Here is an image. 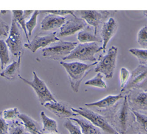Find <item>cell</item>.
I'll return each instance as SVG.
<instances>
[{
	"mask_svg": "<svg viewBox=\"0 0 147 134\" xmlns=\"http://www.w3.org/2000/svg\"><path fill=\"white\" fill-rule=\"evenodd\" d=\"M96 63L97 62L92 64H86L79 62H60L68 74L71 87L75 93L78 92L82 81Z\"/></svg>",
	"mask_w": 147,
	"mask_h": 134,
	"instance_id": "1",
	"label": "cell"
},
{
	"mask_svg": "<svg viewBox=\"0 0 147 134\" xmlns=\"http://www.w3.org/2000/svg\"><path fill=\"white\" fill-rule=\"evenodd\" d=\"M71 110L76 115H80L106 133L119 134V133L109 123L106 118L99 113L84 107H80L78 108H71Z\"/></svg>",
	"mask_w": 147,
	"mask_h": 134,
	"instance_id": "2",
	"label": "cell"
},
{
	"mask_svg": "<svg viewBox=\"0 0 147 134\" xmlns=\"http://www.w3.org/2000/svg\"><path fill=\"white\" fill-rule=\"evenodd\" d=\"M132 114L127 95H125L123 101L115 110L112 116L115 129L119 134H126L129 125L130 117Z\"/></svg>",
	"mask_w": 147,
	"mask_h": 134,
	"instance_id": "3",
	"label": "cell"
},
{
	"mask_svg": "<svg viewBox=\"0 0 147 134\" xmlns=\"http://www.w3.org/2000/svg\"><path fill=\"white\" fill-rule=\"evenodd\" d=\"M103 50L102 47H100L96 43H80L72 50L70 54L63 60L76 59L82 61H96L95 54Z\"/></svg>",
	"mask_w": 147,
	"mask_h": 134,
	"instance_id": "4",
	"label": "cell"
},
{
	"mask_svg": "<svg viewBox=\"0 0 147 134\" xmlns=\"http://www.w3.org/2000/svg\"><path fill=\"white\" fill-rule=\"evenodd\" d=\"M33 79L32 81H29L22 77L20 75L18 77L24 82L33 88L41 105H44L47 102H57L56 99L47 87L46 83L38 76L34 71H33Z\"/></svg>",
	"mask_w": 147,
	"mask_h": 134,
	"instance_id": "5",
	"label": "cell"
},
{
	"mask_svg": "<svg viewBox=\"0 0 147 134\" xmlns=\"http://www.w3.org/2000/svg\"><path fill=\"white\" fill-rule=\"evenodd\" d=\"M117 53V47H111L107 53L99 58L94 68L95 72L103 74L106 78H111L116 67Z\"/></svg>",
	"mask_w": 147,
	"mask_h": 134,
	"instance_id": "6",
	"label": "cell"
},
{
	"mask_svg": "<svg viewBox=\"0 0 147 134\" xmlns=\"http://www.w3.org/2000/svg\"><path fill=\"white\" fill-rule=\"evenodd\" d=\"M132 89L147 91V65L140 64L131 71L129 79L121 89V92H129Z\"/></svg>",
	"mask_w": 147,
	"mask_h": 134,
	"instance_id": "7",
	"label": "cell"
},
{
	"mask_svg": "<svg viewBox=\"0 0 147 134\" xmlns=\"http://www.w3.org/2000/svg\"><path fill=\"white\" fill-rule=\"evenodd\" d=\"M77 44L76 42L59 40L54 45L44 48L42 50V56L48 59L63 60L70 54Z\"/></svg>",
	"mask_w": 147,
	"mask_h": 134,
	"instance_id": "8",
	"label": "cell"
},
{
	"mask_svg": "<svg viewBox=\"0 0 147 134\" xmlns=\"http://www.w3.org/2000/svg\"><path fill=\"white\" fill-rule=\"evenodd\" d=\"M6 43L13 56H19L23 54L24 48L22 35L17 23L13 18Z\"/></svg>",
	"mask_w": 147,
	"mask_h": 134,
	"instance_id": "9",
	"label": "cell"
},
{
	"mask_svg": "<svg viewBox=\"0 0 147 134\" xmlns=\"http://www.w3.org/2000/svg\"><path fill=\"white\" fill-rule=\"evenodd\" d=\"M78 12L79 13L81 18L94 28V33L96 35L99 25L104 22L110 14V12L107 10H80Z\"/></svg>",
	"mask_w": 147,
	"mask_h": 134,
	"instance_id": "10",
	"label": "cell"
},
{
	"mask_svg": "<svg viewBox=\"0 0 147 134\" xmlns=\"http://www.w3.org/2000/svg\"><path fill=\"white\" fill-rule=\"evenodd\" d=\"M127 95V101L130 109L147 110V91L141 89H132Z\"/></svg>",
	"mask_w": 147,
	"mask_h": 134,
	"instance_id": "11",
	"label": "cell"
},
{
	"mask_svg": "<svg viewBox=\"0 0 147 134\" xmlns=\"http://www.w3.org/2000/svg\"><path fill=\"white\" fill-rule=\"evenodd\" d=\"M59 40V39L56 36V32H53L43 36L36 35L31 41L28 43H25L24 45L31 52L34 53L39 48H44L47 45L52 43H56Z\"/></svg>",
	"mask_w": 147,
	"mask_h": 134,
	"instance_id": "12",
	"label": "cell"
},
{
	"mask_svg": "<svg viewBox=\"0 0 147 134\" xmlns=\"http://www.w3.org/2000/svg\"><path fill=\"white\" fill-rule=\"evenodd\" d=\"M87 25V24L83 19L74 17L73 18L65 21L60 27L58 36L64 37L72 35L78 31L83 30Z\"/></svg>",
	"mask_w": 147,
	"mask_h": 134,
	"instance_id": "13",
	"label": "cell"
},
{
	"mask_svg": "<svg viewBox=\"0 0 147 134\" xmlns=\"http://www.w3.org/2000/svg\"><path fill=\"white\" fill-rule=\"evenodd\" d=\"M117 28V23L113 17H110L107 21L103 22L100 32L103 52H105L107 44L115 34Z\"/></svg>",
	"mask_w": 147,
	"mask_h": 134,
	"instance_id": "14",
	"label": "cell"
},
{
	"mask_svg": "<svg viewBox=\"0 0 147 134\" xmlns=\"http://www.w3.org/2000/svg\"><path fill=\"white\" fill-rule=\"evenodd\" d=\"M44 107L59 118H68L76 114L68 105L61 102H49L44 105Z\"/></svg>",
	"mask_w": 147,
	"mask_h": 134,
	"instance_id": "15",
	"label": "cell"
},
{
	"mask_svg": "<svg viewBox=\"0 0 147 134\" xmlns=\"http://www.w3.org/2000/svg\"><path fill=\"white\" fill-rule=\"evenodd\" d=\"M65 22V17L52 14H48L41 22V29L48 31L53 30L60 27Z\"/></svg>",
	"mask_w": 147,
	"mask_h": 134,
	"instance_id": "16",
	"label": "cell"
},
{
	"mask_svg": "<svg viewBox=\"0 0 147 134\" xmlns=\"http://www.w3.org/2000/svg\"><path fill=\"white\" fill-rule=\"evenodd\" d=\"M122 94L117 95H109L106 97L96 102L87 103L85 105L87 107H95L99 109H108L113 106L119 99H122Z\"/></svg>",
	"mask_w": 147,
	"mask_h": 134,
	"instance_id": "17",
	"label": "cell"
},
{
	"mask_svg": "<svg viewBox=\"0 0 147 134\" xmlns=\"http://www.w3.org/2000/svg\"><path fill=\"white\" fill-rule=\"evenodd\" d=\"M21 58V56H19L17 61H13L11 63L8 65L0 73L1 76L10 81L16 79L20 75Z\"/></svg>",
	"mask_w": 147,
	"mask_h": 134,
	"instance_id": "18",
	"label": "cell"
},
{
	"mask_svg": "<svg viewBox=\"0 0 147 134\" xmlns=\"http://www.w3.org/2000/svg\"><path fill=\"white\" fill-rule=\"evenodd\" d=\"M18 118L22 121L26 132L31 134H38V133L41 132L38 122L29 116L25 113H20Z\"/></svg>",
	"mask_w": 147,
	"mask_h": 134,
	"instance_id": "19",
	"label": "cell"
},
{
	"mask_svg": "<svg viewBox=\"0 0 147 134\" xmlns=\"http://www.w3.org/2000/svg\"><path fill=\"white\" fill-rule=\"evenodd\" d=\"M69 119L79 125L83 134H102L99 128L86 118H70Z\"/></svg>",
	"mask_w": 147,
	"mask_h": 134,
	"instance_id": "20",
	"label": "cell"
},
{
	"mask_svg": "<svg viewBox=\"0 0 147 134\" xmlns=\"http://www.w3.org/2000/svg\"><path fill=\"white\" fill-rule=\"evenodd\" d=\"M40 117L42 124V132H48L51 133H57V123L56 120L47 116L44 111L40 112Z\"/></svg>",
	"mask_w": 147,
	"mask_h": 134,
	"instance_id": "21",
	"label": "cell"
},
{
	"mask_svg": "<svg viewBox=\"0 0 147 134\" xmlns=\"http://www.w3.org/2000/svg\"><path fill=\"white\" fill-rule=\"evenodd\" d=\"M77 39L81 43L102 42L101 38L97 37L94 33L86 29H83L79 32L77 36Z\"/></svg>",
	"mask_w": 147,
	"mask_h": 134,
	"instance_id": "22",
	"label": "cell"
},
{
	"mask_svg": "<svg viewBox=\"0 0 147 134\" xmlns=\"http://www.w3.org/2000/svg\"><path fill=\"white\" fill-rule=\"evenodd\" d=\"M134 116V120L142 134H147V115L131 110Z\"/></svg>",
	"mask_w": 147,
	"mask_h": 134,
	"instance_id": "23",
	"label": "cell"
},
{
	"mask_svg": "<svg viewBox=\"0 0 147 134\" xmlns=\"http://www.w3.org/2000/svg\"><path fill=\"white\" fill-rule=\"evenodd\" d=\"M10 60L9 48L6 42L0 39V62L1 70H3L4 67L9 63Z\"/></svg>",
	"mask_w": 147,
	"mask_h": 134,
	"instance_id": "24",
	"label": "cell"
},
{
	"mask_svg": "<svg viewBox=\"0 0 147 134\" xmlns=\"http://www.w3.org/2000/svg\"><path fill=\"white\" fill-rule=\"evenodd\" d=\"M103 76L100 72H97L96 75L92 78L87 80L85 82V85L87 86L96 87L98 88L106 89L107 85L103 79Z\"/></svg>",
	"mask_w": 147,
	"mask_h": 134,
	"instance_id": "25",
	"label": "cell"
},
{
	"mask_svg": "<svg viewBox=\"0 0 147 134\" xmlns=\"http://www.w3.org/2000/svg\"><path fill=\"white\" fill-rule=\"evenodd\" d=\"M12 14H13V18L16 21L17 23L19 24L21 26V28L22 29V30H24L25 35L26 36V39L29 42H30L29 40V36H28V33L26 28V22H25V20L23 16V11L22 10H12Z\"/></svg>",
	"mask_w": 147,
	"mask_h": 134,
	"instance_id": "26",
	"label": "cell"
},
{
	"mask_svg": "<svg viewBox=\"0 0 147 134\" xmlns=\"http://www.w3.org/2000/svg\"><path fill=\"white\" fill-rule=\"evenodd\" d=\"M129 52L137 58L140 64H147V49L130 48Z\"/></svg>",
	"mask_w": 147,
	"mask_h": 134,
	"instance_id": "27",
	"label": "cell"
},
{
	"mask_svg": "<svg viewBox=\"0 0 147 134\" xmlns=\"http://www.w3.org/2000/svg\"><path fill=\"white\" fill-rule=\"evenodd\" d=\"M40 13L39 10H34L28 21L26 22V28L28 33V36H30L33 29L37 25V16Z\"/></svg>",
	"mask_w": 147,
	"mask_h": 134,
	"instance_id": "28",
	"label": "cell"
},
{
	"mask_svg": "<svg viewBox=\"0 0 147 134\" xmlns=\"http://www.w3.org/2000/svg\"><path fill=\"white\" fill-rule=\"evenodd\" d=\"M2 117L5 120H14L18 117L20 112L17 108H9L4 110L2 113Z\"/></svg>",
	"mask_w": 147,
	"mask_h": 134,
	"instance_id": "29",
	"label": "cell"
},
{
	"mask_svg": "<svg viewBox=\"0 0 147 134\" xmlns=\"http://www.w3.org/2000/svg\"><path fill=\"white\" fill-rule=\"evenodd\" d=\"M138 43L142 47H147V26L142 27L138 32L137 36Z\"/></svg>",
	"mask_w": 147,
	"mask_h": 134,
	"instance_id": "30",
	"label": "cell"
},
{
	"mask_svg": "<svg viewBox=\"0 0 147 134\" xmlns=\"http://www.w3.org/2000/svg\"><path fill=\"white\" fill-rule=\"evenodd\" d=\"M64 127L69 134H83L79 125L74 123L70 119H68L64 122Z\"/></svg>",
	"mask_w": 147,
	"mask_h": 134,
	"instance_id": "31",
	"label": "cell"
},
{
	"mask_svg": "<svg viewBox=\"0 0 147 134\" xmlns=\"http://www.w3.org/2000/svg\"><path fill=\"white\" fill-rule=\"evenodd\" d=\"M7 134H26V131L23 124L18 121H13L12 125L9 127Z\"/></svg>",
	"mask_w": 147,
	"mask_h": 134,
	"instance_id": "32",
	"label": "cell"
},
{
	"mask_svg": "<svg viewBox=\"0 0 147 134\" xmlns=\"http://www.w3.org/2000/svg\"><path fill=\"white\" fill-rule=\"evenodd\" d=\"M130 76V71L125 67H122L119 71L120 85L122 89L125 86Z\"/></svg>",
	"mask_w": 147,
	"mask_h": 134,
	"instance_id": "33",
	"label": "cell"
},
{
	"mask_svg": "<svg viewBox=\"0 0 147 134\" xmlns=\"http://www.w3.org/2000/svg\"><path fill=\"white\" fill-rule=\"evenodd\" d=\"M42 13H48V14H52L59 16H63L67 14H71L74 17H76L74 13V10H42L40 11Z\"/></svg>",
	"mask_w": 147,
	"mask_h": 134,
	"instance_id": "34",
	"label": "cell"
},
{
	"mask_svg": "<svg viewBox=\"0 0 147 134\" xmlns=\"http://www.w3.org/2000/svg\"><path fill=\"white\" fill-rule=\"evenodd\" d=\"M9 33V26L0 17V36L6 37Z\"/></svg>",
	"mask_w": 147,
	"mask_h": 134,
	"instance_id": "35",
	"label": "cell"
},
{
	"mask_svg": "<svg viewBox=\"0 0 147 134\" xmlns=\"http://www.w3.org/2000/svg\"><path fill=\"white\" fill-rule=\"evenodd\" d=\"M9 129V124L2 118L0 113V134H7Z\"/></svg>",
	"mask_w": 147,
	"mask_h": 134,
	"instance_id": "36",
	"label": "cell"
},
{
	"mask_svg": "<svg viewBox=\"0 0 147 134\" xmlns=\"http://www.w3.org/2000/svg\"><path fill=\"white\" fill-rule=\"evenodd\" d=\"M33 10H24L23 11V16L25 20L26 18H28L31 17L32 14L33 13Z\"/></svg>",
	"mask_w": 147,
	"mask_h": 134,
	"instance_id": "37",
	"label": "cell"
},
{
	"mask_svg": "<svg viewBox=\"0 0 147 134\" xmlns=\"http://www.w3.org/2000/svg\"><path fill=\"white\" fill-rule=\"evenodd\" d=\"M38 134H57V133H42V132H40L38 133Z\"/></svg>",
	"mask_w": 147,
	"mask_h": 134,
	"instance_id": "38",
	"label": "cell"
},
{
	"mask_svg": "<svg viewBox=\"0 0 147 134\" xmlns=\"http://www.w3.org/2000/svg\"><path fill=\"white\" fill-rule=\"evenodd\" d=\"M1 71V66H0V71Z\"/></svg>",
	"mask_w": 147,
	"mask_h": 134,
	"instance_id": "39",
	"label": "cell"
},
{
	"mask_svg": "<svg viewBox=\"0 0 147 134\" xmlns=\"http://www.w3.org/2000/svg\"><path fill=\"white\" fill-rule=\"evenodd\" d=\"M140 134H142V133H140Z\"/></svg>",
	"mask_w": 147,
	"mask_h": 134,
	"instance_id": "40",
	"label": "cell"
}]
</instances>
